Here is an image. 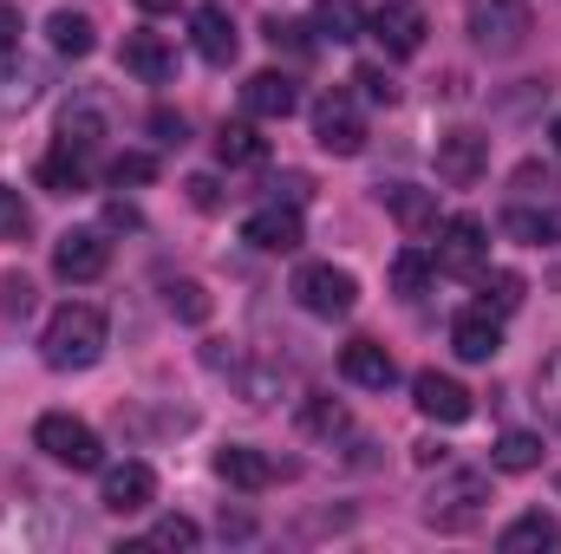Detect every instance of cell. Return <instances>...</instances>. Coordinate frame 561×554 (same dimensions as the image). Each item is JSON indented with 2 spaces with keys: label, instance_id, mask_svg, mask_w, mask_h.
Segmentation results:
<instances>
[{
  "label": "cell",
  "instance_id": "cell-1",
  "mask_svg": "<svg viewBox=\"0 0 561 554\" xmlns=\"http://www.w3.org/2000/svg\"><path fill=\"white\" fill-rule=\"evenodd\" d=\"M105 346H112V326H105V313L92 300H66L39 333V359L53 372H92L105 359Z\"/></svg>",
  "mask_w": 561,
  "mask_h": 554
},
{
  "label": "cell",
  "instance_id": "cell-2",
  "mask_svg": "<svg viewBox=\"0 0 561 554\" xmlns=\"http://www.w3.org/2000/svg\"><path fill=\"white\" fill-rule=\"evenodd\" d=\"M483 503H490V476L483 470H444L431 483V496H424V522L457 535V529H470L483 516Z\"/></svg>",
  "mask_w": 561,
  "mask_h": 554
},
{
  "label": "cell",
  "instance_id": "cell-3",
  "mask_svg": "<svg viewBox=\"0 0 561 554\" xmlns=\"http://www.w3.org/2000/svg\"><path fill=\"white\" fill-rule=\"evenodd\" d=\"M470 39L490 53V59H516L529 46V0H470Z\"/></svg>",
  "mask_w": 561,
  "mask_h": 554
},
{
  "label": "cell",
  "instance_id": "cell-4",
  "mask_svg": "<svg viewBox=\"0 0 561 554\" xmlns=\"http://www.w3.org/2000/svg\"><path fill=\"white\" fill-rule=\"evenodd\" d=\"M33 450H46L59 470H99L105 463V443H99V430L85 424V417L72 412H46L33 424Z\"/></svg>",
  "mask_w": 561,
  "mask_h": 554
},
{
  "label": "cell",
  "instance_id": "cell-5",
  "mask_svg": "<svg viewBox=\"0 0 561 554\" xmlns=\"http://www.w3.org/2000/svg\"><path fill=\"white\" fill-rule=\"evenodd\" d=\"M294 300H300L313 320H346V313L359 307V280L346 275V268H333V262H307V268L294 275Z\"/></svg>",
  "mask_w": 561,
  "mask_h": 554
},
{
  "label": "cell",
  "instance_id": "cell-6",
  "mask_svg": "<svg viewBox=\"0 0 561 554\" xmlns=\"http://www.w3.org/2000/svg\"><path fill=\"white\" fill-rule=\"evenodd\" d=\"M105 268H112V242H105V229H66V235L53 242V275L72 280V287L99 280Z\"/></svg>",
  "mask_w": 561,
  "mask_h": 554
},
{
  "label": "cell",
  "instance_id": "cell-7",
  "mask_svg": "<svg viewBox=\"0 0 561 554\" xmlns=\"http://www.w3.org/2000/svg\"><path fill=\"white\" fill-rule=\"evenodd\" d=\"M431 163H437V183L470 189V183H483V170H490V138H483V131H444L437 150H431Z\"/></svg>",
  "mask_w": 561,
  "mask_h": 554
},
{
  "label": "cell",
  "instance_id": "cell-8",
  "mask_svg": "<svg viewBox=\"0 0 561 554\" xmlns=\"http://www.w3.org/2000/svg\"><path fill=\"white\" fill-rule=\"evenodd\" d=\"M366 33L392 53V59H412V53H424V13L412 7V0H379L373 13H366Z\"/></svg>",
  "mask_w": 561,
  "mask_h": 554
},
{
  "label": "cell",
  "instance_id": "cell-9",
  "mask_svg": "<svg viewBox=\"0 0 561 554\" xmlns=\"http://www.w3.org/2000/svg\"><path fill=\"white\" fill-rule=\"evenodd\" d=\"M313 138H320V150H333V157H359V150H366V118H359V105H353L346 92H327V99L313 105Z\"/></svg>",
  "mask_w": 561,
  "mask_h": 554
},
{
  "label": "cell",
  "instance_id": "cell-10",
  "mask_svg": "<svg viewBox=\"0 0 561 554\" xmlns=\"http://www.w3.org/2000/svg\"><path fill=\"white\" fill-rule=\"evenodd\" d=\"M242 242L262 249V255H294V249L307 242V229H300V203H262V209L242 222Z\"/></svg>",
  "mask_w": 561,
  "mask_h": 554
},
{
  "label": "cell",
  "instance_id": "cell-11",
  "mask_svg": "<svg viewBox=\"0 0 561 554\" xmlns=\"http://www.w3.org/2000/svg\"><path fill=\"white\" fill-rule=\"evenodd\" d=\"M99 503H105L112 516H144V509L157 503V470L138 463V457L112 463V470H105V483H99Z\"/></svg>",
  "mask_w": 561,
  "mask_h": 554
},
{
  "label": "cell",
  "instance_id": "cell-12",
  "mask_svg": "<svg viewBox=\"0 0 561 554\" xmlns=\"http://www.w3.org/2000/svg\"><path fill=\"white\" fill-rule=\"evenodd\" d=\"M490 262V229L477 222V216H450L444 229H437V268H450V275H477Z\"/></svg>",
  "mask_w": 561,
  "mask_h": 554
},
{
  "label": "cell",
  "instance_id": "cell-13",
  "mask_svg": "<svg viewBox=\"0 0 561 554\" xmlns=\"http://www.w3.org/2000/svg\"><path fill=\"white\" fill-rule=\"evenodd\" d=\"M190 39H196V53H203L209 66H236V53H242L236 20H229V7H216V0H203V7L190 13Z\"/></svg>",
  "mask_w": 561,
  "mask_h": 554
},
{
  "label": "cell",
  "instance_id": "cell-14",
  "mask_svg": "<svg viewBox=\"0 0 561 554\" xmlns=\"http://www.w3.org/2000/svg\"><path fill=\"white\" fill-rule=\"evenodd\" d=\"M412 405H419L431 424H463V417L477 412L470 392H463L450 372H419V379H412Z\"/></svg>",
  "mask_w": 561,
  "mask_h": 554
},
{
  "label": "cell",
  "instance_id": "cell-15",
  "mask_svg": "<svg viewBox=\"0 0 561 554\" xmlns=\"http://www.w3.org/2000/svg\"><path fill=\"white\" fill-rule=\"evenodd\" d=\"M450 353H457V359H470V366H490V359L503 353V320H496L490 307L463 313V320L450 326Z\"/></svg>",
  "mask_w": 561,
  "mask_h": 554
},
{
  "label": "cell",
  "instance_id": "cell-16",
  "mask_svg": "<svg viewBox=\"0 0 561 554\" xmlns=\"http://www.w3.org/2000/svg\"><path fill=\"white\" fill-rule=\"evenodd\" d=\"M216 476H222L229 489H249V496H255V489L275 483V457H262L255 443H222V450H216Z\"/></svg>",
  "mask_w": 561,
  "mask_h": 554
},
{
  "label": "cell",
  "instance_id": "cell-17",
  "mask_svg": "<svg viewBox=\"0 0 561 554\" xmlns=\"http://www.w3.org/2000/svg\"><path fill=\"white\" fill-rule=\"evenodd\" d=\"M242 105H249V118H294L300 112V85H294V72H255L242 85Z\"/></svg>",
  "mask_w": 561,
  "mask_h": 554
},
{
  "label": "cell",
  "instance_id": "cell-18",
  "mask_svg": "<svg viewBox=\"0 0 561 554\" xmlns=\"http://www.w3.org/2000/svg\"><path fill=\"white\" fill-rule=\"evenodd\" d=\"M340 372H346L353 385H366V392H386V385L399 379V359H392L379 339H353V346L340 353Z\"/></svg>",
  "mask_w": 561,
  "mask_h": 554
},
{
  "label": "cell",
  "instance_id": "cell-19",
  "mask_svg": "<svg viewBox=\"0 0 561 554\" xmlns=\"http://www.w3.org/2000/svg\"><path fill=\"white\" fill-rule=\"evenodd\" d=\"M125 72L131 79H144V85H163L170 72H176V53H170V39L163 33H125Z\"/></svg>",
  "mask_w": 561,
  "mask_h": 554
},
{
  "label": "cell",
  "instance_id": "cell-20",
  "mask_svg": "<svg viewBox=\"0 0 561 554\" xmlns=\"http://www.w3.org/2000/svg\"><path fill=\"white\" fill-rule=\"evenodd\" d=\"M496 549H503V554H542V549H561V522H556V516H542V509H529V516H516V522L496 535Z\"/></svg>",
  "mask_w": 561,
  "mask_h": 554
},
{
  "label": "cell",
  "instance_id": "cell-21",
  "mask_svg": "<svg viewBox=\"0 0 561 554\" xmlns=\"http://www.w3.org/2000/svg\"><path fill=\"white\" fill-rule=\"evenodd\" d=\"M39 183H46L53 196H79V189L92 183V157H85V150H72V143H59V150L39 163Z\"/></svg>",
  "mask_w": 561,
  "mask_h": 554
},
{
  "label": "cell",
  "instance_id": "cell-22",
  "mask_svg": "<svg viewBox=\"0 0 561 554\" xmlns=\"http://www.w3.org/2000/svg\"><path fill=\"white\" fill-rule=\"evenodd\" d=\"M386 209L399 216V229H405V235H424V229H437V196H431V189L392 183V189H386Z\"/></svg>",
  "mask_w": 561,
  "mask_h": 554
},
{
  "label": "cell",
  "instance_id": "cell-23",
  "mask_svg": "<svg viewBox=\"0 0 561 554\" xmlns=\"http://www.w3.org/2000/svg\"><path fill=\"white\" fill-rule=\"evenodd\" d=\"M46 39H53V53H66V59H85V53L99 46L92 20H85V13H72V7H59V13L46 20Z\"/></svg>",
  "mask_w": 561,
  "mask_h": 554
},
{
  "label": "cell",
  "instance_id": "cell-24",
  "mask_svg": "<svg viewBox=\"0 0 561 554\" xmlns=\"http://www.w3.org/2000/svg\"><path fill=\"white\" fill-rule=\"evenodd\" d=\"M59 143H72V150H99L105 143V112L92 105V99H79V105H66V118H59Z\"/></svg>",
  "mask_w": 561,
  "mask_h": 554
},
{
  "label": "cell",
  "instance_id": "cell-25",
  "mask_svg": "<svg viewBox=\"0 0 561 554\" xmlns=\"http://www.w3.org/2000/svg\"><path fill=\"white\" fill-rule=\"evenodd\" d=\"M490 463H496V470H510V476H523V470H536V463H542V437H536V430H503V437H496V450H490Z\"/></svg>",
  "mask_w": 561,
  "mask_h": 554
},
{
  "label": "cell",
  "instance_id": "cell-26",
  "mask_svg": "<svg viewBox=\"0 0 561 554\" xmlns=\"http://www.w3.org/2000/svg\"><path fill=\"white\" fill-rule=\"evenodd\" d=\"M216 157H222L229 170H242V163H262V157H268V138H262L255 125H222V131H216Z\"/></svg>",
  "mask_w": 561,
  "mask_h": 554
},
{
  "label": "cell",
  "instance_id": "cell-27",
  "mask_svg": "<svg viewBox=\"0 0 561 554\" xmlns=\"http://www.w3.org/2000/svg\"><path fill=\"white\" fill-rule=\"evenodd\" d=\"M313 26H320L333 46H346V39H359V33H366V20H359V7H353V0H320Z\"/></svg>",
  "mask_w": 561,
  "mask_h": 554
},
{
  "label": "cell",
  "instance_id": "cell-28",
  "mask_svg": "<svg viewBox=\"0 0 561 554\" xmlns=\"http://www.w3.org/2000/svg\"><path fill=\"white\" fill-rule=\"evenodd\" d=\"M431 275H437V262H431L424 249H405V255L392 262V293H399V300H419L424 287H431Z\"/></svg>",
  "mask_w": 561,
  "mask_h": 554
},
{
  "label": "cell",
  "instance_id": "cell-29",
  "mask_svg": "<svg viewBox=\"0 0 561 554\" xmlns=\"http://www.w3.org/2000/svg\"><path fill=\"white\" fill-rule=\"evenodd\" d=\"M300 430H307V437H346L353 417H346V405H333V399H307V405H300Z\"/></svg>",
  "mask_w": 561,
  "mask_h": 554
},
{
  "label": "cell",
  "instance_id": "cell-30",
  "mask_svg": "<svg viewBox=\"0 0 561 554\" xmlns=\"http://www.w3.org/2000/svg\"><path fill=\"white\" fill-rule=\"evenodd\" d=\"M536 412H542L549 430H561V353H549L536 366Z\"/></svg>",
  "mask_w": 561,
  "mask_h": 554
},
{
  "label": "cell",
  "instance_id": "cell-31",
  "mask_svg": "<svg viewBox=\"0 0 561 554\" xmlns=\"http://www.w3.org/2000/svg\"><path fill=\"white\" fill-rule=\"evenodd\" d=\"M163 307H170L176 320H190V326L209 320V293H203L196 280H170V287H163Z\"/></svg>",
  "mask_w": 561,
  "mask_h": 554
},
{
  "label": "cell",
  "instance_id": "cell-32",
  "mask_svg": "<svg viewBox=\"0 0 561 554\" xmlns=\"http://www.w3.org/2000/svg\"><path fill=\"white\" fill-rule=\"evenodd\" d=\"M477 287H483V307H490V313H516V307H523V275H503V268L483 275V268H477Z\"/></svg>",
  "mask_w": 561,
  "mask_h": 554
},
{
  "label": "cell",
  "instance_id": "cell-33",
  "mask_svg": "<svg viewBox=\"0 0 561 554\" xmlns=\"http://www.w3.org/2000/svg\"><path fill=\"white\" fill-rule=\"evenodd\" d=\"M203 542V529L190 522V516H163L150 535H144V549H196Z\"/></svg>",
  "mask_w": 561,
  "mask_h": 554
},
{
  "label": "cell",
  "instance_id": "cell-34",
  "mask_svg": "<svg viewBox=\"0 0 561 554\" xmlns=\"http://www.w3.org/2000/svg\"><path fill=\"white\" fill-rule=\"evenodd\" d=\"M26 229H33V209H26V196L0 183V242H20Z\"/></svg>",
  "mask_w": 561,
  "mask_h": 554
},
{
  "label": "cell",
  "instance_id": "cell-35",
  "mask_svg": "<svg viewBox=\"0 0 561 554\" xmlns=\"http://www.w3.org/2000/svg\"><path fill=\"white\" fill-rule=\"evenodd\" d=\"M503 229H510V235H523V242H561L556 216H529V209H510V216H503Z\"/></svg>",
  "mask_w": 561,
  "mask_h": 554
},
{
  "label": "cell",
  "instance_id": "cell-36",
  "mask_svg": "<svg viewBox=\"0 0 561 554\" xmlns=\"http://www.w3.org/2000/svg\"><path fill=\"white\" fill-rule=\"evenodd\" d=\"M157 176V157H144V150H118L112 157V183L125 189V183H150Z\"/></svg>",
  "mask_w": 561,
  "mask_h": 554
},
{
  "label": "cell",
  "instance_id": "cell-37",
  "mask_svg": "<svg viewBox=\"0 0 561 554\" xmlns=\"http://www.w3.org/2000/svg\"><path fill=\"white\" fill-rule=\"evenodd\" d=\"M262 33H268V46H287V53H313V39H307V26H300V20H268Z\"/></svg>",
  "mask_w": 561,
  "mask_h": 554
},
{
  "label": "cell",
  "instance_id": "cell-38",
  "mask_svg": "<svg viewBox=\"0 0 561 554\" xmlns=\"http://www.w3.org/2000/svg\"><path fill=\"white\" fill-rule=\"evenodd\" d=\"M353 85H359L373 105H392V99H399V85H392L386 72H373V66H366V72H353Z\"/></svg>",
  "mask_w": 561,
  "mask_h": 554
},
{
  "label": "cell",
  "instance_id": "cell-39",
  "mask_svg": "<svg viewBox=\"0 0 561 554\" xmlns=\"http://www.w3.org/2000/svg\"><path fill=\"white\" fill-rule=\"evenodd\" d=\"M13 53H20V7L0 0V59H13Z\"/></svg>",
  "mask_w": 561,
  "mask_h": 554
},
{
  "label": "cell",
  "instance_id": "cell-40",
  "mask_svg": "<svg viewBox=\"0 0 561 554\" xmlns=\"http://www.w3.org/2000/svg\"><path fill=\"white\" fill-rule=\"evenodd\" d=\"M26 307H33V280H7V313H26Z\"/></svg>",
  "mask_w": 561,
  "mask_h": 554
},
{
  "label": "cell",
  "instance_id": "cell-41",
  "mask_svg": "<svg viewBox=\"0 0 561 554\" xmlns=\"http://www.w3.org/2000/svg\"><path fill=\"white\" fill-rule=\"evenodd\" d=\"M150 131H157L163 143H183V118H170V112H157V118H150Z\"/></svg>",
  "mask_w": 561,
  "mask_h": 554
},
{
  "label": "cell",
  "instance_id": "cell-42",
  "mask_svg": "<svg viewBox=\"0 0 561 554\" xmlns=\"http://www.w3.org/2000/svg\"><path fill=\"white\" fill-rule=\"evenodd\" d=\"M300 196H307V176H294V170H287V176L275 183V203H300Z\"/></svg>",
  "mask_w": 561,
  "mask_h": 554
},
{
  "label": "cell",
  "instance_id": "cell-43",
  "mask_svg": "<svg viewBox=\"0 0 561 554\" xmlns=\"http://www.w3.org/2000/svg\"><path fill=\"white\" fill-rule=\"evenodd\" d=\"M190 196H196L203 209H216V183H209V176H196V183H190Z\"/></svg>",
  "mask_w": 561,
  "mask_h": 554
},
{
  "label": "cell",
  "instance_id": "cell-44",
  "mask_svg": "<svg viewBox=\"0 0 561 554\" xmlns=\"http://www.w3.org/2000/svg\"><path fill=\"white\" fill-rule=\"evenodd\" d=\"M144 13H170V7H176V0H138Z\"/></svg>",
  "mask_w": 561,
  "mask_h": 554
},
{
  "label": "cell",
  "instance_id": "cell-45",
  "mask_svg": "<svg viewBox=\"0 0 561 554\" xmlns=\"http://www.w3.org/2000/svg\"><path fill=\"white\" fill-rule=\"evenodd\" d=\"M549 138H556V150H561V118H556V131H549Z\"/></svg>",
  "mask_w": 561,
  "mask_h": 554
}]
</instances>
